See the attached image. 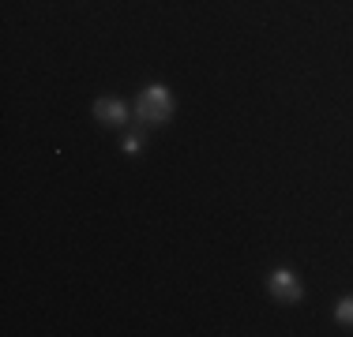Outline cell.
Instances as JSON below:
<instances>
[{"label":"cell","mask_w":353,"mask_h":337,"mask_svg":"<svg viewBox=\"0 0 353 337\" xmlns=\"http://www.w3.org/2000/svg\"><path fill=\"white\" fill-rule=\"evenodd\" d=\"M173 109H176V98L165 83H147L139 90V101H136V116L147 128H162V124L173 120Z\"/></svg>","instance_id":"cell-1"},{"label":"cell","mask_w":353,"mask_h":337,"mask_svg":"<svg viewBox=\"0 0 353 337\" xmlns=\"http://www.w3.org/2000/svg\"><path fill=\"white\" fill-rule=\"evenodd\" d=\"M267 292L279 303H301L305 300V285H301V277L293 274L290 266H274L271 274H267Z\"/></svg>","instance_id":"cell-2"},{"label":"cell","mask_w":353,"mask_h":337,"mask_svg":"<svg viewBox=\"0 0 353 337\" xmlns=\"http://www.w3.org/2000/svg\"><path fill=\"white\" fill-rule=\"evenodd\" d=\"M94 120L102 128H124L128 124V105L121 98H98L94 101Z\"/></svg>","instance_id":"cell-3"},{"label":"cell","mask_w":353,"mask_h":337,"mask_svg":"<svg viewBox=\"0 0 353 337\" xmlns=\"http://www.w3.org/2000/svg\"><path fill=\"white\" fill-rule=\"evenodd\" d=\"M121 150H124L128 157H139L143 150H147V135H143V131H128V135L121 139Z\"/></svg>","instance_id":"cell-4"},{"label":"cell","mask_w":353,"mask_h":337,"mask_svg":"<svg viewBox=\"0 0 353 337\" xmlns=\"http://www.w3.org/2000/svg\"><path fill=\"white\" fill-rule=\"evenodd\" d=\"M334 318H339L342 326H353V296H342L334 303Z\"/></svg>","instance_id":"cell-5"}]
</instances>
